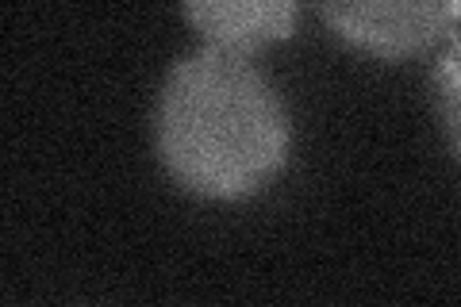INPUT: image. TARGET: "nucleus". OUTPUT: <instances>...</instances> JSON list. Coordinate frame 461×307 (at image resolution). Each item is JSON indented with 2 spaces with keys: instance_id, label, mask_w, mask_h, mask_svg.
Segmentation results:
<instances>
[{
  "instance_id": "f257e3e1",
  "label": "nucleus",
  "mask_w": 461,
  "mask_h": 307,
  "mask_svg": "<svg viewBox=\"0 0 461 307\" xmlns=\"http://www.w3.org/2000/svg\"><path fill=\"white\" fill-rule=\"evenodd\" d=\"M158 158L185 193L247 200L293 150V123L273 81L247 54L200 47L173 62L154 108Z\"/></svg>"
},
{
  "instance_id": "7ed1b4c3",
  "label": "nucleus",
  "mask_w": 461,
  "mask_h": 307,
  "mask_svg": "<svg viewBox=\"0 0 461 307\" xmlns=\"http://www.w3.org/2000/svg\"><path fill=\"white\" fill-rule=\"evenodd\" d=\"M181 8L204 47L247 58L293 39L300 23V0H181Z\"/></svg>"
},
{
  "instance_id": "f03ea898",
  "label": "nucleus",
  "mask_w": 461,
  "mask_h": 307,
  "mask_svg": "<svg viewBox=\"0 0 461 307\" xmlns=\"http://www.w3.org/2000/svg\"><path fill=\"white\" fill-rule=\"evenodd\" d=\"M346 47L400 62L435 50L457 27V0H312Z\"/></svg>"
},
{
  "instance_id": "20e7f679",
  "label": "nucleus",
  "mask_w": 461,
  "mask_h": 307,
  "mask_svg": "<svg viewBox=\"0 0 461 307\" xmlns=\"http://www.w3.org/2000/svg\"><path fill=\"white\" fill-rule=\"evenodd\" d=\"M430 93H435V112L450 150L461 158V35L446 39L442 54L430 69Z\"/></svg>"
},
{
  "instance_id": "39448f33",
  "label": "nucleus",
  "mask_w": 461,
  "mask_h": 307,
  "mask_svg": "<svg viewBox=\"0 0 461 307\" xmlns=\"http://www.w3.org/2000/svg\"><path fill=\"white\" fill-rule=\"evenodd\" d=\"M457 23H461V0H457Z\"/></svg>"
}]
</instances>
